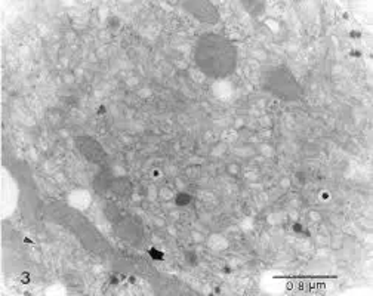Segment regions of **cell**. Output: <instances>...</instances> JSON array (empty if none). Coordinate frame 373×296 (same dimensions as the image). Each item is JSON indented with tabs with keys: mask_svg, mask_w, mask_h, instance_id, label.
Instances as JSON below:
<instances>
[{
	"mask_svg": "<svg viewBox=\"0 0 373 296\" xmlns=\"http://www.w3.org/2000/svg\"><path fill=\"white\" fill-rule=\"evenodd\" d=\"M186 9L191 11L194 15L200 21H206V22H215L218 20V12L208 2H191L186 4Z\"/></svg>",
	"mask_w": 373,
	"mask_h": 296,
	"instance_id": "obj_3",
	"label": "cell"
},
{
	"mask_svg": "<svg viewBox=\"0 0 373 296\" xmlns=\"http://www.w3.org/2000/svg\"><path fill=\"white\" fill-rule=\"evenodd\" d=\"M196 61L208 76L217 79L225 77L234 70L236 49L226 39L217 34H208L198 40Z\"/></svg>",
	"mask_w": 373,
	"mask_h": 296,
	"instance_id": "obj_1",
	"label": "cell"
},
{
	"mask_svg": "<svg viewBox=\"0 0 373 296\" xmlns=\"http://www.w3.org/2000/svg\"><path fill=\"white\" fill-rule=\"evenodd\" d=\"M269 80H270L269 88L271 92L276 93V95L282 98L297 97L298 85L295 83V80L292 79V76L285 70H276L271 74V77H269Z\"/></svg>",
	"mask_w": 373,
	"mask_h": 296,
	"instance_id": "obj_2",
	"label": "cell"
}]
</instances>
